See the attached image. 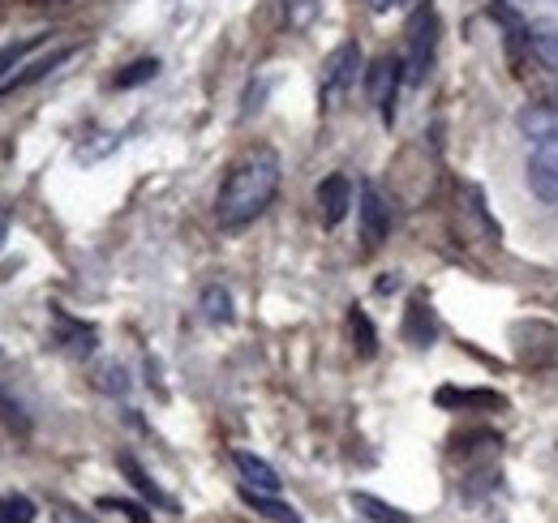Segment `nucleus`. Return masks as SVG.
<instances>
[{
  "label": "nucleus",
  "instance_id": "obj_26",
  "mask_svg": "<svg viewBox=\"0 0 558 523\" xmlns=\"http://www.w3.org/2000/svg\"><path fill=\"white\" fill-rule=\"evenodd\" d=\"M369 4V13H391L396 4H404V0H365Z\"/></svg>",
  "mask_w": 558,
  "mask_h": 523
},
{
  "label": "nucleus",
  "instance_id": "obj_25",
  "mask_svg": "<svg viewBox=\"0 0 558 523\" xmlns=\"http://www.w3.org/2000/svg\"><path fill=\"white\" fill-rule=\"evenodd\" d=\"M0 421H4V425H13L17 434H26V429H31V421L22 416V408H17V403H9L4 394H0Z\"/></svg>",
  "mask_w": 558,
  "mask_h": 523
},
{
  "label": "nucleus",
  "instance_id": "obj_6",
  "mask_svg": "<svg viewBox=\"0 0 558 523\" xmlns=\"http://www.w3.org/2000/svg\"><path fill=\"white\" fill-rule=\"evenodd\" d=\"M434 403L447 412H507V399L498 391H482V387H442L434 391Z\"/></svg>",
  "mask_w": 558,
  "mask_h": 523
},
{
  "label": "nucleus",
  "instance_id": "obj_3",
  "mask_svg": "<svg viewBox=\"0 0 558 523\" xmlns=\"http://www.w3.org/2000/svg\"><path fill=\"white\" fill-rule=\"evenodd\" d=\"M356 73H361V48H356L352 39H344V44L323 61V77H318V104H323L327 112L344 104V95L356 86Z\"/></svg>",
  "mask_w": 558,
  "mask_h": 523
},
{
  "label": "nucleus",
  "instance_id": "obj_12",
  "mask_svg": "<svg viewBox=\"0 0 558 523\" xmlns=\"http://www.w3.org/2000/svg\"><path fill=\"white\" fill-rule=\"evenodd\" d=\"M117 467H121V472L130 476V485L138 489V494H142V498H146V502H150V507H163V511H177V502H172V498H168V494H163V489H159V485H155V481L146 476V467H142V463H138V459H134V455H117Z\"/></svg>",
  "mask_w": 558,
  "mask_h": 523
},
{
  "label": "nucleus",
  "instance_id": "obj_27",
  "mask_svg": "<svg viewBox=\"0 0 558 523\" xmlns=\"http://www.w3.org/2000/svg\"><path fill=\"white\" fill-rule=\"evenodd\" d=\"M57 523H90V520H77V511H70V507H57Z\"/></svg>",
  "mask_w": 558,
  "mask_h": 523
},
{
  "label": "nucleus",
  "instance_id": "obj_2",
  "mask_svg": "<svg viewBox=\"0 0 558 523\" xmlns=\"http://www.w3.org/2000/svg\"><path fill=\"white\" fill-rule=\"evenodd\" d=\"M434 57H438V9L425 0L404 26V82L421 86L434 69Z\"/></svg>",
  "mask_w": 558,
  "mask_h": 523
},
{
  "label": "nucleus",
  "instance_id": "obj_18",
  "mask_svg": "<svg viewBox=\"0 0 558 523\" xmlns=\"http://www.w3.org/2000/svg\"><path fill=\"white\" fill-rule=\"evenodd\" d=\"M323 13V0H283V22L288 31H310Z\"/></svg>",
  "mask_w": 558,
  "mask_h": 523
},
{
  "label": "nucleus",
  "instance_id": "obj_23",
  "mask_svg": "<svg viewBox=\"0 0 558 523\" xmlns=\"http://www.w3.org/2000/svg\"><path fill=\"white\" fill-rule=\"evenodd\" d=\"M533 52H537V61H542V65L558 73V35H555V31L533 35Z\"/></svg>",
  "mask_w": 558,
  "mask_h": 523
},
{
  "label": "nucleus",
  "instance_id": "obj_10",
  "mask_svg": "<svg viewBox=\"0 0 558 523\" xmlns=\"http://www.w3.org/2000/svg\"><path fill=\"white\" fill-rule=\"evenodd\" d=\"M73 52H77V48H57V52H48L44 61L22 65V73H13V77H4V82H0V99H4V95H13V90H26V86H31V82H39V77H48L52 69L65 65Z\"/></svg>",
  "mask_w": 558,
  "mask_h": 523
},
{
  "label": "nucleus",
  "instance_id": "obj_1",
  "mask_svg": "<svg viewBox=\"0 0 558 523\" xmlns=\"http://www.w3.org/2000/svg\"><path fill=\"white\" fill-rule=\"evenodd\" d=\"M279 155L271 146H254V150H245L232 168H228V177H223V185H219V197H215V219L223 223V228H250L279 194Z\"/></svg>",
  "mask_w": 558,
  "mask_h": 523
},
{
  "label": "nucleus",
  "instance_id": "obj_9",
  "mask_svg": "<svg viewBox=\"0 0 558 523\" xmlns=\"http://www.w3.org/2000/svg\"><path fill=\"white\" fill-rule=\"evenodd\" d=\"M400 335H404L413 348H429V343L438 339V318H434V309H429V301H425V296H413V301H409Z\"/></svg>",
  "mask_w": 558,
  "mask_h": 523
},
{
  "label": "nucleus",
  "instance_id": "obj_21",
  "mask_svg": "<svg viewBox=\"0 0 558 523\" xmlns=\"http://www.w3.org/2000/svg\"><path fill=\"white\" fill-rule=\"evenodd\" d=\"M57 323L65 327V348H70V352H77V356L95 352V330L82 327V323H73V318H65V314H57Z\"/></svg>",
  "mask_w": 558,
  "mask_h": 523
},
{
  "label": "nucleus",
  "instance_id": "obj_8",
  "mask_svg": "<svg viewBox=\"0 0 558 523\" xmlns=\"http://www.w3.org/2000/svg\"><path fill=\"white\" fill-rule=\"evenodd\" d=\"M349 206H352V181L344 172H331V177L318 185V215H323V223H327V228H340L344 215H349Z\"/></svg>",
  "mask_w": 558,
  "mask_h": 523
},
{
  "label": "nucleus",
  "instance_id": "obj_22",
  "mask_svg": "<svg viewBox=\"0 0 558 523\" xmlns=\"http://www.w3.org/2000/svg\"><path fill=\"white\" fill-rule=\"evenodd\" d=\"M159 73V61L155 57H146V61H134V65H125V73H117L112 77V86L117 90H130V86H142V82H150Z\"/></svg>",
  "mask_w": 558,
  "mask_h": 523
},
{
  "label": "nucleus",
  "instance_id": "obj_24",
  "mask_svg": "<svg viewBox=\"0 0 558 523\" xmlns=\"http://www.w3.org/2000/svg\"><path fill=\"white\" fill-rule=\"evenodd\" d=\"M99 511H121L130 523H155L138 502H125V498H99Z\"/></svg>",
  "mask_w": 558,
  "mask_h": 523
},
{
  "label": "nucleus",
  "instance_id": "obj_20",
  "mask_svg": "<svg viewBox=\"0 0 558 523\" xmlns=\"http://www.w3.org/2000/svg\"><path fill=\"white\" fill-rule=\"evenodd\" d=\"M95 387H99L104 394H125L130 391V374H125V365H117V361L99 365V369H95Z\"/></svg>",
  "mask_w": 558,
  "mask_h": 523
},
{
  "label": "nucleus",
  "instance_id": "obj_17",
  "mask_svg": "<svg viewBox=\"0 0 558 523\" xmlns=\"http://www.w3.org/2000/svg\"><path fill=\"white\" fill-rule=\"evenodd\" d=\"M349 330H352V348H356V356H378V330H374V323L365 318V309L361 305H352L349 309Z\"/></svg>",
  "mask_w": 558,
  "mask_h": 523
},
{
  "label": "nucleus",
  "instance_id": "obj_14",
  "mask_svg": "<svg viewBox=\"0 0 558 523\" xmlns=\"http://www.w3.org/2000/svg\"><path fill=\"white\" fill-rule=\"evenodd\" d=\"M198 309H203V318H207L210 327H228V323L236 318V309H232V292H228V288H219V283L203 288Z\"/></svg>",
  "mask_w": 558,
  "mask_h": 523
},
{
  "label": "nucleus",
  "instance_id": "obj_28",
  "mask_svg": "<svg viewBox=\"0 0 558 523\" xmlns=\"http://www.w3.org/2000/svg\"><path fill=\"white\" fill-rule=\"evenodd\" d=\"M4 232H9V228H4V223H0V241H4Z\"/></svg>",
  "mask_w": 558,
  "mask_h": 523
},
{
  "label": "nucleus",
  "instance_id": "obj_11",
  "mask_svg": "<svg viewBox=\"0 0 558 523\" xmlns=\"http://www.w3.org/2000/svg\"><path fill=\"white\" fill-rule=\"evenodd\" d=\"M232 463H236V472H241V481L250 485V489H263V494H279V472L267 463V459L250 455V451H232Z\"/></svg>",
  "mask_w": 558,
  "mask_h": 523
},
{
  "label": "nucleus",
  "instance_id": "obj_7",
  "mask_svg": "<svg viewBox=\"0 0 558 523\" xmlns=\"http://www.w3.org/2000/svg\"><path fill=\"white\" fill-rule=\"evenodd\" d=\"M529 185L542 202L558 206V137L555 142H542L537 155L529 159Z\"/></svg>",
  "mask_w": 558,
  "mask_h": 523
},
{
  "label": "nucleus",
  "instance_id": "obj_13",
  "mask_svg": "<svg viewBox=\"0 0 558 523\" xmlns=\"http://www.w3.org/2000/svg\"><path fill=\"white\" fill-rule=\"evenodd\" d=\"M241 502H245L250 511H258L263 520H271V523H301V515H296L288 502H279L276 494H263V489L241 485Z\"/></svg>",
  "mask_w": 558,
  "mask_h": 523
},
{
  "label": "nucleus",
  "instance_id": "obj_5",
  "mask_svg": "<svg viewBox=\"0 0 558 523\" xmlns=\"http://www.w3.org/2000/svg\"><path fill=\"white\" fill-rule=\"evenodd\" d=\"M356 210H361V245H365V254L383 250L387 236H391V206H387V197L378 194L374 185H361Z\"/></svg>",
  "mask_w": 558,
  "mask_h": 523
},
{
  "label": "nucleus",
  "instance_id": "obj_15",
  "mask_svg": "<svg viewBox=\"0 0 558 523\" xmlns=\"http://www.w3.org/2000/svg\"><path fill=\"white\" fill-rule=\"evenodd\" d=\"M44 44H48V31H35V35H22L17 44H4V48H0V82L13 77V69H22V61H26L35 48H44Z\"/></svg>",
  "mask_w": 558,
  "mask_h": 523
},
{
  "label": "nucleus",
  "instance_id": "obj_19",
  "mask_svg": "<svg viewBox=\"0 0 558 523\" xmlns=\"http://www.w3.org/2000/svg\"><path fill=\"white\" fill-rule=\"evenodd\" d=\"M35 520H39V507L26 494H4L0 498V523H35Z\"/></svg>",
  "mask_w": 558,
  "mask_h": 523
},
{
  "label": "nucleus",
  "instance_id": "obj_4",
  "mask_svg": "<svg viewBox=\"0 0 558 523\" xmlns=\"http://www.w3.org/2000/svg\"><path fill=\"white\" fill-rule=\"evenodd\" d=\"M400 82H404V61H396V57H378L374 65L365 69V95H369V104L378 108L383 125H391V121H396Z\"/></svg>",
  "mask_w": 558,
  "mask_h": 523
},
{
  "label": "nucleus",
  "instance_id": "obj_16",
  "mask_svg": "<svg viewBox=\"0 0 558 523\" xmlns=\"http://www.w3.org/2000/svg\"><path fill=\"white\" fill-rule=\"evenodd\" d=\"M352 507L369 523H413L409 511H400V507H391V502H383V498H374V494H352Z\"/></svg>",
  "mask_w": 558,
  "mask_h": 523
}]
</instances>
